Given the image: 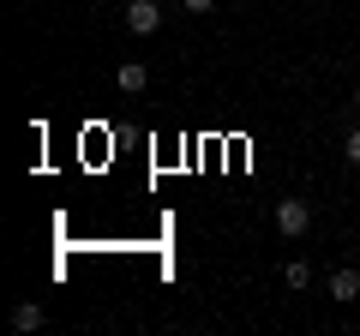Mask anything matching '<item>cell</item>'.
I'll use <instances>...</instances> for the list:
<instances>
[{
    "label": "cell",
    "instance_id": "cell-1",
    "mask_svg": "<svg viewBox=\"0 0 360 336\" xmlns=\"http://www.w3.org/2000/svg\"><path fill=\"white\" fill-rule=\"evenodd\" d=\"M307 228H312L307 198H276V234H283V240H300Z\"/></svg>",
    "mask_w": 360,
    "mask_h": 336
},
{
    "label": "cell",
    "instance_id": "cell-2",
    "mask_svg": "<svg viewBox=\"0 0 360 336\" xmlns=\"http://www.w3.org/2000/svg\"><path fill=\"white\" fill-rule=\"evenodd\" d=\"M127 30L132 37H156V30H162V6H156V0H132L127 6Z\"/></svg>",
    "mask_w": 360,
    "mask_h": 336
},
{
    "label": "cell",
    "instance_id": "cell-3",
    "mask_svg": "<svg viewBox=\"0 0 360 336\" xmlns=\"http://www.w3.org/2000/svg\"><path fill=\"white\" fill-rule=\"evenodd\" d=\"M324 295H330V300H342V306H348V300H360V271H354V264H342V271H330V283H324Z\"/></svg>",
    "mask_w": 360,
    "mask_h": 336
},
{
    "label": "cell",
    "instance_id": "cell-4",
    "mask_svg": "<svg viewBox=\"0 0 360 336\" xmlns=\"http://www.w3.org/2000/svg\"><path fill=\"white\" fill-rule=\"evenodd\" d=\"M115 84H120V91H127V96H139L144 84H150V66H139V60H127V66H120V72H115Z\"/></svg>",
    "mask_w": 360,
    "mask_h": 336
},
{
    "label": "cell",
    "instance_id": "cell-5",
    "mask_svg": "<svg viewBox=\"0 0 360 336\" xmlns=\"http://www.w3.org/2000/svg\"><path fill=\"white\" fill-rule=\"evenodd\" d=\"M13 330H42V306H37V300H25V306H13Z\"/></svg>",
    "mask_w": 360,
    "mask_h": 336
},
{
    "label": "cell",
    "instance_id": "cell-6",
    "mask_svg": "<svg viewBox=\"0 0 360 336\" xmlns=\"http://www.w3.org/2000/svg\"><path fill=\"white\" fill-rule=\"evenodd\" d=\"M283 283H288V288H307V283H312V271H307V264L295 259V264H288V271H283Z\"/></svg>",
    "mask_w": 360,
    "mask_h": 336
},
{
    "label": "cell",
    "instance_id": "cell-7",
    "mask_svg": "<svg viewBox=\"0 0 360 336\" xmlns=\"http://www.w3.org/2000/svg\"><path fill=\"white\" fill-rule=\"evenodd\" d=\"M180 13H193V18H205V13H217V0H180Z\"/></svg>",
    "mask_w": 360,
    "mask_h": 336
},
{
    "label": "cell",
    "instance_id": "cell-8",
    "mask_svg": "<svg viewBox=\"0 0 360 336\" xmlns=\"http://www.w3.org/2000/svg\"><path fill=\"white\" fill-rule=\"evenodd\" d=\"M342 156H348V162L360 168V127H354V132H348V138H342Z\"/></svg>",
    "mask_w": 360,
    "mask_h": 336
},
{
    "label": "cell",
    "instance_id": "cell-9",
    "mask_svg": "<svg viewBox=\"0 0 360 336\" xmlns=\"http://www.w3.org/2000/svg\"><path fill=\"white\" fill-rule=\"evenodd\" d=\"M354 108H360V84H354Z\"/></svg>",
    "mask_w": 360,
    "mask_h": 336
}]
</instances>
